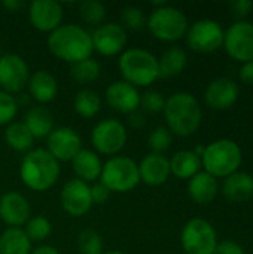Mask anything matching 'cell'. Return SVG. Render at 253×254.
I'll use <instances>...</instances> for the list:
<instances>
[{
    "mask_svg": "<svg viewBox=\"0 0 253 254\" xmlns=\"http://www.w3.org/2000/svg\"><path fill=\"white\" fill-rule=\"evenodd\" d=\"M46 43L55 58L69 64L91 58L94 52L91 33L76 24H61L57 30L49 33Z\"/></svg>",
    "mask_w": 253,
    "mask_h": 254,
    "instance_id": "obj_1",
    "label": "cell"
},
{
    "mask_svg": "<svg viewBox=\"0 0 253 254\" xmlns=\"http://www.w3.org/2000/svg\"><path fill=\"white\" fill-rule=\"evenodd\" d=\"M164 119L170 132L179 137L192 135L201 125L203 112L198 100L189 92H176L166 100Z\"/></svg>",
    "mask_w": 253,
    "mask_h": 254,
    "instance_id": "obj_2",
    "label": "cell"
},
{
    "mask_svg": "<svg viewBox=\"0 0 253 254\" xmlns=\"http://www.w3.org/2000/svg\"><path fill=\"white\" fill-rule=\"evenodd\" d=\"M19 177L30 190L46 192L60 177V162L46 149H33L21 161Z\"/></svg>",
    "mask_w": 253,
    "mask_h": 254,
    "instance_id": "obj_3",
    "label": "cell"
},
{
    "mask_svg": "<svg viewBox=\"0 0 253 254\" xmlns=\"http://www.w3.org/2000/svg\"><path fill=\"white\" fill-rule=\"evenodd\" d=\"M118 68L122 80L136 88L149 86L160 77L158 58L142 48L125 49L119 57Z\"/></svg>",
    "mask_w": 253,
    "mask_h": 254,
    "instance_id": "obj_4",
    "label": "cell"
},
{
    "mask_svg": "<svg viewBox=\"0 0 253 254\" xmlns=\"http://www.w3.org/2000/svg\"><path fill=\"white\" fill-rule=\"evenodd\" d=\"M243 159L242 149L233 140H216L206 146L201 156V165L206 168V173L216 177H228L237 173Z\"/></svg>",
    "mask_w": 253,
    "mask_h": 254,
    "instance_id": "obj_5",
    "label": "cell"
},
{
    "mask_svg": "<svg viewBox=\"0 0 253 254\" xmlns=\"http://www.w3.org/2000/svg\"><path fill=\"white\" fill-rule=\"evenodd\" d=\"M100 183L104 185L110 193H127L140 183L137 162L128 156H112L101 168Z\"/></svg>",
    "mask_w": 253,
    "mask_h": 254,
    "instance_id": "obj_6",
    "label": "cell"
},
{
    "mask_svg": "<svg viewBox=\"0 0 253 254\" xmlns=\"http://www.w3.org/2000/svg\"><path fill=\"white\" fill-rule=\"evenodd\" d=\"M146 27L155 39L163 42H176L186 34L188 19L180 9L164 4L151 12L146 19Z\"/></svg>",
    "mask_w": 253,
    "mask_h": 254,
    "instance_id": "obj_7",
    "label": "cell"
},
{
    "mask_svg": "<svg viewBox=\"0 0 253 254\" xmlns=\"http://www.w3.org/2000/svg\"><path fill=\"white\" fill-rule=\"evenodd\" d=\"M125 125L118 119H103L91 131V144L95 153L116 156L127 144Z\"/></svg>",
    "mask_w": 253,
    "mask_h": 254,
    "instance_id": "obj_8",
    "label": "cell"
},
{
    "mask_svg": "<svg viewBox=\"0 0 253 254\" xmlns=\"http://www.w3.org/2000/svg\"><path fill=\"white\" fill-rule=\"evenodd\" d=\"M180 243L186 254H215L218 237L207 220L192 219L183 226Z\"/></svg>",
    "mask_w": 253,
    "mask_h": 254,
    "instance_id": "obj_9",
    "label": "cell"
},
{
    "mask_svg": "<svg viewBox=\"0 0 253 254\" xmlns=\"http://www.w3.org/2000/svg\"><path fill=\"white\" fill-rule=\"evenodd\" d=\"M188 46L201 54L218 51L224 43V30L213 19H200L186 31Z\"/></svg>",
    "mask_w": 253,
    "mask_h": 254,
    "instance_id": "obj_10",
    "label": "cell"
},
{
    "mask_svg": "<svg viewBox=\"0 0 253 254\" xmlns=\"http://www.w3.org/2000/svg\"><path fill=\"white\" fill-rule=\"evenodd\" d=\"M30 70L25 60L16 54L0 57V91L10 95L21 92L28 82Z\"/></svg>",
    "mask_w": 253,
    "mask_h": 254,
    "instance_id": "obj_11",
    "label": "cell"
},
{
    "mask_svg": "<svg viewBox=\"0 0 253 254\" xmlns=\"http://www.w3.org/2000/svg\"><path fill=\"white\" fill-rule=\"evenodd\" d=\"M224 46L228 55L240 63L253 61V24L239 21L224 33Z\"/></svg>",
    "mask_w": 253,
    "mask_h": 254,
    "instance_id": "obj_12",
    "label": "cell"
},
{
    "mask_svg": "<svg viewBox=\"0 0 253 254\" xmlns=\"http://www.w3.org/2000/svg\"><path fill=\"white\" fill-rule=\"evenodd\" d=\"M92 48L103 57L122 54L127 45V30L118 22H104L91 33Z\"/></svg>",
    "mask_w": 253,
    "mask_h": 254,
    "instance_id": "obj_13",
    "label": "cell"
},
{
    "mask_svg": "<svg viewBox=\"0 0 253 254\" xmlns=\"http://www.w3.org/2000/svg\"><path fill=\"white\" fill-rule=\"evenodd\" d=\"M46 138V150L58 162H72L82 150V138L73 128H55Z\"/></svg>",
    "mask_w": 253,
    "mask_h": 254,
    "instance_id": "obj_14",
    "label": "cell"
},
{
    "mask_svg": "<svg viewBox=\"0 0 253 254\" xmlns=\"http://www.w3.org/2000/svg\"><path fill=\"white\" fill-rule=\"evenodd\" d=\"M60 202L63 210L72 217H82L85 216L91 207V186L82 180L72 179L69 180L60 193Z\"/></svg>",
    "mask_w": 253,
    "mask_h": 254,
    "instance_id": "obj_15",
    "label": "cell"
},
{
    "mask_svg": "<svg viewBox=\"0 0 253 254\" xmlns=\"http://www.w3.org/2000/svg\"><path fill=\"white\" fill-rule=\"evenodd\" d=\"M63 18L64 9L55 0H33L28 6L30 24L42 33H52L57 30L61 25Z\"/></svg>",
    "mask_w": 253,
    "mask_h": 254,
    "instance_id": "obj_16",
    "label": "cell"
},
{
    "mask_svg": "<svg viewBox=\"0 0 253 254\" xmlns=\"http://www.w3.org/2000/svg\"><path fill=\"white\" fill-rule=\"evenodd\" d=\"M106 103L113 110L130 115L140 107V92L136 86L127 83L125 80L112 82L104 92Z\"/></svg>",
    "mask_w": 253,
    "mask_h": 254,
    "instance_id": "obj_17",
    "label": "cell"
},
{
    "mask_svg": "<svg viewBox=\"0 0 253 254\" xmlns=\"http://www.w3.org/2000/svg\"><path fill=\"white\" fill-rule=\"evenodd\" d=\"M31 217L28 199L18 192H7L0 198V220L9 228H21Z\"/></svg>",
    "mask_w": 253,
    "mask_h": 254,
    "instance_id": "obj_18",
    "label": "cell"
},
{
    "mask_svg": "<svg viewBox=\"0 0 253 254\" xmlns=\"http://www.w3.org/2000/svg\"><path fill=\"white\" fill-rule=\"evenodd\" d=\"M239 98V86L228 77L215 79L204 92V100L215 110L230 109Z\"/></svg>",
    "mask_w": 253,
    "mask_h": 254,
    "instance_id": "obj_19",
    "label": "cell"
},
{
    "mask_svg": "<svg viewBox=\"0 0 253 254\" xmlns=\"http://www.w3.org/2000/svg\"><path fill=\"white\" fill-rule=\"evenodd\" d=\"M140 182L148 186H161L167 182L170 173V161L164 155L149 153L137 164Z\"/></svg>",
    "mask_w": 253,
    "mask_h": 254,
    "instance_id": "obj_20",
    "label": "cell"
},
{
    "mask_svg": "<svg viewBox=\"0 0 253 254\" xmlns=\"http://www.w3.org/2000/svg\"><path fill=\"white\" fill-rule=\"evenodd\" d=\"M27 89L33 100H36L40 104H46L55 100L58 94V82L55 76L48 70H37L33 74H30Z\"/></svg>",
    "mask_w": 253,
    "mask_h": 254,
    "instance_id": "obj_21",
    "label": "cell"
},
{
    "mask_svg": "<svg viewBox=\"0 0 253 254\" xmlns=\"http://www.w3.org/2000/svg\"><path fill=\"white\" fill-rule=\"evenodd\" d=\"M103 162L94 150L82 149L72 159V170L78 180L85 183H92L100 179Z\"/></svg>",
    "mask_w": 253,
    "mask_h": 254,
    "instance_id": "obj_22",
    "label": "cell"
},
{
    "mask_svg": "<svg viewBox=\"0 0 253 254\" xmlns=\"http://www.w3.org/2000/svg\"><path fill=\"white\" fill-rule=\"evenodd\" d=\"M218 190H219L218 180L206 171L197 173L188 182V193L191 199L200 205L210 204L216 198Z\"/></svg>",
    "mask_w": 253,
    "mask_h": 254,
    "instance_id": "obj_23",
    "label": "cell"
},
{
    "mask_svg": "<svg viewBox=\"0 0 253 254\" xmlns=\"http://www.w3.org/2000/svg\"><path fill=\"white\" fill-rule=\"evenodd\" d=\"M222 193L231 202L249 201L253 196V177L246 173H234L225 177Z\"/></svg>",
    "mask_w": 253,
    "mask_h": 254,
    "instance_id": "obj_24",
    "label": "cell"
},
{
    "mask_svg": "<svg viewBox=\"0 0 253 254\" xmlns=\"http://www.w3.org/2000/svg\"><path fill=\"white\" fill-rule=\"evenodd\" d=\"M24 125L34 138H43L48 137L54 129V116L42 106L31 107L24 116Z\"/></svg>",
    "mask_w": 253,
    "mask_h": 254,
    "instance_id": "obj_25",
    "label": "cell"
},
{
    "mask_svg": "<svg viewBox=\"0 0 253 254\" xmlns=\"http://www.w3.org/2000/svg\"><path fill=\"white\" fill-rule=\"evenodd\" d=\"M200 168L201 159L194 153V150H180L170 159V173L182 180L192 179L197 173H200Z\"/></svg>",
    "mask_w": 253,
    "mask_h": 254,
    "instance_id": "obj_26",
    "label": "cell"
},
{
    "mask_svg": "<svg viewBox=\"0 0 253 254\" xmlns=\"http://www.w3.org/2000/svg\"><path fill=\"white\" fill-rule=\"evenodd\" d=\"M188 63L186 52L180 46H171L158 58L160 77H174L179 76Z\"/></svg>",
    "mask_w": 253,
    "mask_h": 254,
    "instance_id": "obj_27",
    "label": "cell"
},
{
    "mask_svg": "<svg viewBox=\"0 0 253 254\" xmlns=\"http://www.w3.org/2000/svg\"><path fill=\"white\" fill-rule=\"evenodd\" d=\"M31 241L22 228H7L0 235V254H30Z\"/></svg>",
    "mask_w": 253,
    "mask_h": 254,
    "instance_id": "obj_28",
    "label": "cell"
},
{
    "mask_svg": "<svg viewBox=\"0 0 253 254\" xmlns=\"http://www.w3.org/2000/svg\"><path fill=\"white\" fill-rule=\"evenodd\" d=\"M4 141L16 152H30L34 137L24 122H10L4 129Z\"/></svg>",
    "mask_w": 253,
    "mask_h": 254,
    "instance_id": "obj_29",
    "label": "cell"
},
{
    "mask_svg": "<svg viewBox=\"0 0 253 254\" xmlns=\"http://www.w3.org/2000/svg\"><path fill=\"white\" fill-rule=\"evenodd\" d=\"M73 107H75V112L84 118V119H91L94 118L100 109H101V100L98 97V94L92 89H81L76 95H75V100H73Z\"/></svg>",
    "mask_w": 253,
    "mask_h": 254,
    "instance_id": "obj_30",
    "label": "cell"
},
{
    "mask_svg": "<svg viewBox=\"0 0 253 254\" xmlns=\"http://www.w3.org/2000/svg\"><path fill=\"white\" fill-rule=\"evenodd\" d=\"M70 77L78 85H89L100 77V64L94 58H86L72 64Z\"/></svg>",
    "mask_w": 253,
    "mask_h": 254,
    "instance_id": "obj_31",
    "label": "cell"
},
{
    "mask_svg": "<svg viewBox=\"0 0 253 254\" xmlns=\"http://www.w3.org/2000/svg\"><path fill=\"white\" fill-rule=\"evenodd\" d=\"M78 12L81 19L92 27H98L104 24L106 18V6L98 0H84L78 6Z\"/></svg>",
    "mask_w": 253,
    "mask_h": 254,
    "instance_id": "obj_32",
    "label": "cell"
},
{
    "mask_svg": "<svg viewBox=\"0 0 253 254\" xmlns=\"http://www.w3.org/2000/svg\"><path fill=\"white\" fill-rule=\"evenodd\" d=\"M25 235L28 237V240L33 243H42L45 241L51 232H52V225L51 222L43 217V216H34L30 217V220L25 223V229H24Z\"/></svg>",
    "mask_w": 253,
    "mask_h": 254,
    "instance_id": "obj_33",
    "label": "cell"
},
{
    "mask_svg": "<svg viewBox=\"0 0 253 254\" xmlns=\"http://www.w3.org/2000/svg\"><path fill=\"white\" fill-rule=\"evenodd\" d=\"M78 250L81 254H103L101 235L94 229H84L78 235Z\"/></svg>",
    "mask_w": 253,
    "mask_h": 254,
    "instance_id": "obj_34",
    "label": "cell"
},
{
    "mask_svg": "<svg viewBox=\"0 0 253 254\" xmlns=\"http://www.w3.org/2000/svg\"><path fill=\"white\" fill-rule=\"evenodd\" d=\"M171 141H173V135L166 127H158L152 129V132L148 137V144L152 153H157V155H163L166 150H169V147L171 146Z\"/></svg>",
    "mask_w": 253,
    "mask_h": 254,
    "instance_id": "obj_35",
    "label": "cell"
},
{
    "mask_svg": "<svg viewBox=\"0 0 253 254\" xmlns=\"http://www.w3.org/2000/svg\"><path fill=\"white\" fill-rule=\"evenodd\" d=\"M121 25L130 30H142L146 25V16L137 6H125L121 10Z\"/></svg>",
    "mask_w": 253,
    "mask_h": 254,
    "instance_id": "obj_36",
    "label": "cell"
},
{
    "mask_svg": "<svg viewBox=\"0 0 253 254\" xmlns=\"http://www.w3.org/2000/svg\"><path fill=\"white\" fill-rule=\"evenodd\" d=\"M16 113H18L16 98L4 91H0V127L13 122Z\"/></svg>",
    "mask_w": 253,
    "mask_h": 254,
    "instance_id": "obj_37",
    "label": "cell"
},
{
    "mask_svg": "<svg viewBox=\"0 0 253 254\" xmlns=\"http://www.w3.org/2000/svg\"><path fill=\"white\" fill-rule=\"evenodd\" d=\"M140 106L148 113H160L164 110L166 98L158 91H146L143 95H140Z\"/></svg>",
    "mask_w": 253,
    "mask_h": 254,
    "instance_id": "obj_38",
    "label": "cell"
},
{
    "mask_svg": "<svg viewBox=\"0 0 253 254\" xmlns=\"http://www.w3.org/2000/svg\"><path fill=\"white\" fill-rule=\"evenodd\" d=\"M253 7V1L251 0H234L230 3V9L233 16L236 18H243L251 13Z\"/></svg>",
    "mask_w": 253,
    "mask_h": 254,
    "instance_id": "obj_39",
    "label": "cell"
},
{
    "mask_svg": "<svg viewBox=\"0 0 253 254\" xmlns=\"http://www.w3.org/2000/svg\"><path fill=\"white\" fill-rule=\"evenodd\" d=\"M110 196V192L109 189L101 185V183H97L94 186H91V199H92V204H98V205H103Z\"/></svg>",
    "mask_w": 253,
    "mask_h": 254,
    "instance_id": "obj_40",
    "label": "cell"
},
{
    "mask_svg": "<svg viewBox=\"0 0 253 254\" xmlns=\"http://www.w3.org/2000/svg\"><path fill=\"white\" fill-rule=\"evenodd\" d=\"M215 254H245V250L240 244L234 241H222L218 243Z\"/></svg>",
    "mask_w": 253,
    "mask_h": 254,
    "instance_id": "obj_41",
    "label": "cell"
},
{
    "mask_svg": "<svg viewBox=\"0 0 253 254\" xmlns=\"http://www.w3.org/2000/svg\"><path fill=\"white\" fill-rule=\"evenodd\" d=\"M128 116V124H130V127H133V128H136V129H140V128H143L145 125H146V118H145V115L142 113V112H139V110H136V112H133V113H130V115H127Z\"/></svg>",
    "mask_w": 253,
    "mask_h": 254,
    "instance_id": "obj_42",
    "label": "cell"
},
{
    "mask_svg": "<svg viewBox=\"0 0 253 254\" xmlns=\"http://www.w3.org/2000/svg\"><path fill=\"white\" fill-rule=\"evenodd\" d=\"M240 79L243 83L253 85V61L243 64V67L240 68Z\"/></svg>",
    "mask_w": 253,
    "mask_h": 254,
    "instance_id": "obj_43",
    "label": "cell"
},
{
    "mask_svg": "<svg viewBox=\"0 0 253 254\" xmlns=\"http://www.w3.org/2000/svg\"><path fill=\"white\" fill-rule=\"evenodd\" d=\"M30 254H61L52 246H39L37 249H33Z\"/></svg>",
    "mask_w": 253,
    "mask_h": 254,
    "instance_id": "obj_44",
    "label": "cell"
},
{
    "mask_svg": "<svg viewBox=\"0 0 253 254\" xmlns=\"http://www.w3.org/2000/svg\"><path fill=\"white\" fill-rule=\"evenodd\" d=\"M1 6L6 7L9 12H16V10H19L22 7V1H19V0H4L1 3Z\"/></svg>",
    "mask_w": 253,
    "mask_h": 254,
    "instance_id": "obj_45",
    "label": "cell"
},
{
    "mask_svg": "<svg viewBox=\"0 0 253 254\" xmlns=\"http://www.w3.org/2000/svg\"><path fill=\"white\" fill-rule=\"evenodd\" d=\"M103 254H125V253H122V252H118V250H112V252H106V253H103Z\"/></svg>",
    "mask_w": 253,
    "mask_h": 254,
    "instance_id": "obj_46",
    "label": "cell"
}]
</instances>
